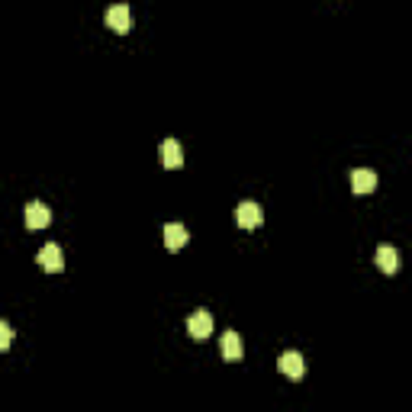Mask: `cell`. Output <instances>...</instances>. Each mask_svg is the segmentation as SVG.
Wrapping results in <instances>:
<instances>
[{
	"label": "cell",
	"mask_w": 412,
	"mask_h": 412,
	"mask_svg": "<svg viewBox=\"0 0 412 412\" xmlns=\"http://www.w3.org/2000/svg\"><path fill=\"white\" fill-rule=\"evenodd\" d=\"M245 348H242V338H238V332H226L222 335V358L226 361H242Z\"/></svg>",
	"instance_id": "cell-11"
},
{
	"label": "cell",
	"mask_w": 412,
	"mask_h": 412,
	"mask_svg": "<svg viewBox=\"0 0 412 412\" xmlns=\"http://www.w3.org/2000/svg\"><path fill=\"white\" fill-rule=\"evenodd\" d=\"M39 264L46 267L49 274H58V271H65V258H61V248H58V245H42V252H39Z\"/></svg>",
	"instance_id": "cell-7"
},
{
	"label": "cell",
	"mask_w": 412,
	"mask_h": 412,
	"mask_svg": "<svg viewBox=\"0 0 412 412\" xmlns=\"http://www.w3.org/2000/svg\"><path fill=\"white\" fill-rule=\"evenodd\" d=\"M377 267H380L383 274H397L399 271V252L393 245H380L377 248Z\"/></svg>",
	"instance_id": "cell-10"
},
{
	"label": "cell",
	"mask_w": 412,
	"mask_h": 412,
	"mask_svg": "<svg viewBox=\"0 0 412 412\" xmlns=\"http://www.w3.org/2000/svg\"><path fill=\"white\" fill-rule=\"evenodd\" d=\"M161 161H165V168L174 171L184 165V152H181V142H174V139H165L161 142Z\"/></svg>",
	"instance_id": "cell-9"
},
{
	"label": "cell",
	"mask_w": 412,
	"mask_h": 412,
	"mask_svg": "<svg viewBox=\"0 0 412 412\" xmlns=\"http://www.w3.org/2000/svg\"><path fill=\"white\" fill-rule=\"evenodd\" d=\"M236 222L242 226V229H258L261 222H264V210H261L258 203H252V200H245V203L236 210Z\"/></svg>",
	"instance_id": "cell-3"
},
{
	"label": "cell",
	"mask_w": 412,
	"mask_h": 412,
	"mask_svg": "<svg viewBox=\"0 0 412 412\" xmlns=\"http://www.w3.org/2000/svg\"><path fill=\"white\" fill-rule=\"evenodd\" d=\"M187 242H191V232L184 229L181 222H168V226H165V248H168V252H181Z\"/></svg>",
	"instance_id": "cell-6"
},
{
	"label": "cell",
	"mask_w": 412,
	"mask_h": 412,
	"mask_svg": "<svg viewBox=\"0 0 412 412\" xmlns=\"http://www.w3.org/2000/svg\"><path fill=\"white\" fill-rule=\"evenodd\" d=\"M23 219H26V229L39 232V229H46L49 222H52V210H49L46 203H30L26 206V213H23Z\"/></svg>",
	"instance_id": "cell-4"
},
{
	"label": "cell",
	"mask_w": 412,
	"mask_h": 412,
	"mask_svg": "<svg viewBox=\"0 0 412 412\" xmlns=\"http://www.w3.org/2000/svg\"><path fill=\"white\" fill-rule=\"evenodd\" d=\"M187 332H191V338L203 342L206 335H213V316L206 313V309H197V313L187 319Z\"/></svg>",
	"instance_id": "cell-5"
},
{
	"label": "cell",
	"mask_w": 412,
	"mask_h": 412,
	"mask_svg": "<svg viewBox=\"0 0 412 412\" xmlns=\"http://www.w3.org/2000/svg\"><path fill=\"white\" fill-rule=\"evenodd\" d=\"M277 371H281L283 377H290V380H303V374H306L303 354L300 352H283L281 358H277Z\"/></svg>",
	"instance_id": "cell-1"
},
{
	"label": "cell",
	"mask_w": 412,
	"mask_h": 412,
	"mask_svg": "<svg viewBox=\"0 0 412 412\" xmlns=\"http://www.w3.org/2000/svg\"><path fill=\"white\" fill-rule=\"evenodd\" d=\"M107 26L113 32H120V36H126V32L132 30V10L126 7V4H113V7L107 10Z\"/></svg>",
	"instance_id": "cell-2"
},
{
	"label": "cell",
	"mask_w": 412,
	"mask_h": 412,
	"mask_svg": "<svg viewBox=\"0 0 412 412\" xmlns=\"http://www.w3.org/2000/svg\"><path fill=\"white\" fill-rule=\"evenodd\" d=\"M352 191L358 193H371V191H377V174L371 168H358V171H352Z\"/></svg>",
	"instance_id": "cell-8"
},
{
	"label": "cell",
	"mask_w": 412,
	"mask_h": 412,
	"mask_svg": "<svg viewBox=\"0 0 412 412\" xmlns=\"http://www.w3.org/2000/svg\"><path fill=\"white\" fill-rule=\"evenodd\" d=\"M10 342H13V332L7 322H0V348H10Z\"/></svg>",
	"instance_id": "cell-12"
}]
</instances>
